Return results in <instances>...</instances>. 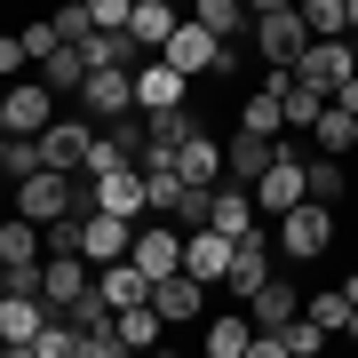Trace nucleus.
Masks as SVG:
<instances>
[{"label":"nucleus","instance_id":"obj_2","mask_svg":"<svg viewBox=\"0 0 358 358\" xmlns=\"http://www.w3.org/2000/svg\"><path fill=\"white\" fill-rule=\"evenodd\" d=\"M310 48V24H303V8H263L255 16V56L271 72H294V56Z\"/></svg>","mask_w":358,"mask_h":358},{"label":"nucleus","instance_id":"obj_37","mask_svg":"<svg viewBox=\"0 0 358 358\" xmlns=\"http://www.w3.org/2000/svg\"><path fill=\"white\" fill-rule=\"evenodd\" d=\"M80 223H88L80 207H72V215H56V223H40V231H48V255H80Z\"/></svg>","mask_w":358,"mask_h":358},{"label":"nucleus","instance_id":"obj_22","mask_svg":"<svg viewBox=\"0 0 358 358\" xmlns=\"http://www.w3.org/2000/svg\"><path fill=\"white\" fill-rule=\"evenodd\" d=\"M183 16H199V24L215 32V40H239V32H255V8H247V0H192Z\"/></svg>","mask_w":358,"mask_h":358},{"label":"nucleus","instance_id":"obj_21","mask_svg":"<svg viewBox=\"0 0 358 358\" xmlns=\"http://www.w3.org/2000/svg\"><path fill=\"white\" fill-rule=\"evenodd\" d=\"M247 319H255V327H287V319H303V310H294V279H279V271H271V279L247 294Z\"/></svg>","mask_w":358,"mask_h":358},{"label":"nucleus","instance_id":"obj_19","mask_svg":"<svg viewBox=\"0 0 358 358\" xmlns=\"http://www.w3.org/2000/svg\"><path fill=\"white\" fill-rule=\"evenodd\" d=\"M103 303H112V310H136V303H152V271H143V263H128V255H120V263H103Z\"/></svg>","mask_w":358,"mask_h":358},{"label":"nucleus","instance_id":"obj_26","mask_svg":"<svg viewBox=\"0 0 358 358\" xmlns=\"http://www.w3.org/2000/svg\"><path fill=\"white\" fill-rule=\"evenodd\" d=\"M310 143H319V152H358V112H343V103H327V112L310 120Z\"/></svg>","mask_w":358,"mask_h":358},{"label":"nucleus","instance_id":"obj_12","mask_svg":"<svg viewBox=\"0 0 358 358\" xmlns=\"http://www.w3.org/2000/svg\"><path fill=\"white\" fill-rule=\"evenodd\" d=\"M152 310H159L167 327L199 319V310H207V279H192V271H167V279H152Z\"/></svg>","mask_w":358,"mask_h":358},{"label":"nucleus","instance_id":"obj_8","mask_svg":"<svg viewBox=\"0 0 358 358\" xmlns=\"http://www.w3.org/2000/svg\"><path fill=\"white\" fill-rule=\"evenodd\" d=\"M183 88H192V72H176L159 48L136 64V112H167V103H183Z\"/></svg>","mask_w":358,"mask_h":358},{"label":"nucleus","instance_id":"obj_14","mask_svg":"<svg viewBox=\"0 0 358 358\" xmlns=\"http://www.w3.org/2000/svg\"><path fill=\"white\" fill-rule=\"evenodd\" d=\"M263 279H271V239H263V231H247V239H231V271H223V287H231V294L247 303V294H255Z\"/></svg>","mask_w":358,"mask_h":358},{"label":"nucleus","instance_id":"obj_46","mask_svg":"<svg viewBox=\"0 0 358 358\" xmlns=\"http://www.w3.org/2000/svg\"><path fill=\"white\" fill-rule=\"evenodd\" d=\"M343 334H358V310H350V327H343Z\"/></svg>","mask_w":358,"mask_h":358},{"label":"nucleus","instance_id":"obj_34","mask_svg":"<svg viewBox=\"0 0 358 358\" xmlns=\"http://www.w3.org/2000/svg\"><path fill=\"white\" fill-rule=\"evenodd\" d=\"M16 40H24V56H32V64H48V56L64 48V32H56V16H32V24L16 32Z\"/></svg>","mask_w":358,"mask_h":358},{"label":"nucleus","instance_id":"obj_43","mask_svg":"<svg viewBox=\"0 0 358 358\" xmlns=\"http://www.w3.org/2000/svg\"><path fill=\"white\" fill-rule=\"evenodd\" d=\"M247 8H255V16H263V8H294V0H247Z\"/></svg>","mask_w":358,"mask_h":358},{"label":"nucleus","instance_id":"obj_29","mask_svg":"<svg viewBox=\"0 0 358 358\" xmlns=\"http://www.w3.org/2000/svg\"><path fill=\"white\" fill-rule=\"evenodd\" d=\"M303 192H310V199H327V207L343 199V192H350V183H343V152H319V159H303Z\"/></svg>","mask_w":358,"mask_h":358},{"label":"nucleus","instance_id":"obj_16","mask_svg":"<svg viewBox=\"0 0 358 358\" xmlns=\"http://www.w3.org/2000/svg\"><path fill=\"white\" fill-rule=\"evenodd\" d=\"M40 327H48V294H8V303H0V334H8V350L32 358Z\"/></svg>","mask_w":358,"mask_h":358},{"label":"nucleus","instance_id":"obj_23","mask_svg":"<svg viewBox=\"0 0 358 358\" xmlns=\"http://www.w3.org/2000/svg\"><path fill=\"white\" fill-rule=\"evenodd\" d=\"M176 176H183V183H223V143L199 128V136L176 152Z\"/></svg>","mask_w":358,"mask_h":358},{"label":"nucleus","instance_id":"obj_20","mask_svg":"<svg viewBox=\"0 0 358 358\" xmlns=\"http://www.w3.org/2000/svg\"><path fill=\"white\" fill-rule=\"evenodd\" d=\"M88 271H96L88 255H48V263H40V294H48V310H64L72 294L88 287Z\"/></svg>","mask_w":358,"mask_h":358},{"label":"nucleus","instance_id":"obj_36","mask_svg":"<svg viewBox=\"0 0 358 358\" xmlns=\"http://www.w3.org/2000/svg\"><path fill=\"white\" fill-rule=\"evenodd\" d=\"M303 319H319L327 334H343V327H350V294H310V310H303Z\"/></svg>","mask_w":358,"mask_h":358},{"label":"nucleus","instance_id":"obj_1","mask_svg":"<svg viewBox=\"0 0 358 358\" xmlns=\"http://www.w3.org/2000/svg\"><path fill=\"white\" fill-rule=\"evenodd\" d=\"M327 247H334V207L327 199H294L279 215V255L287 263H319Z\"/></svg>","mask_w":358,"mask_h":358},{"label":"nucleus","instance_id":"obj_44","mask_svg":"<svg viewBox=\"0 0 358 358\" xmlns=\"http://www.w3.org/2000/svg\"><path fill=\"white\" fill-rule=\"evenodd\" d=\"M350 40H358V0H350Z\"/></svg>","mask_w":358,"mask_h":358},{"label":"nucleus","instance_id":"obj_33","mask_svg":"<svg viewBox=\"0 0 358 358\" xmlns=\"http://www.w3.org/2000/svg\"><path fill=\"white\" fill-rule=\"evenodd\" d=\"M40 80H48V88H56V96H80V80H88V56H80V48H72V40H64V48H56V56H48V64H40Z\"/></svg>","mask_w":358,"mask_h":358},{"label":"nucleus","instance_id":"obj_10","mask_svg":"<svg viewBox=\"0 0 358 358\" xmlns=\"http://www.w3.org/2000/svg\"><path fill=\"white\" fill-rule=\"evenodd\" d=\"M96 207H103V215L143 223V215H152V199H143V167H112V176H96ZM96 207H88V215H96Z\"/></svg>","mask_w":358,"mask_h":358},{"label":"nucleus","instance_id":"obj_45","mask_svg":"<svg viewBox=\"0 0 358 358\" xmlns=\"http://www.w3.org/2000/svg\"><path fill=\"white\" fill-rule=\"evenodd\" d=\"M0 303H8V271H0Z\"/></svg>","mask_w":358,"mask_h":358},{"label":"nucleus","instance_id":"obj_18","mask_svg":"<svg viewBox=\"0 0 358 358\" xmlns=\"http://www.w3.org/2000/svg\"><path fill=\"white\" fill-rule=\"evenodd\" d=\"M40 239H48V231H40L32 215H8V223H0V271H40V263H48Z\"/></svg>","mask_w":358,"mask_h":358},{"label":"nucleus","instance_id":"obj_32","mask_svg":"<svg viewBox=\"0 0 358 358\" xmlns=\"http://www.w3.org/2000/svg\"><path fill=\"white\" fill-rule=\"evenodd\" d=\"M294 8H303L310 40H343L350 32V0H294Z\"/></svg>","mask_w":358,"mask_h":358},{"label":"nucleus","instance_id":"obj_25","mask_svg":"<svg viewBox=\"0 0 358 358\" xmlns=\"http://www.w3.org/2000/svg\"><path fill=\"white\" fill-rule=\"evenodd\" d=\"M183 16H176V0H136V16H128V32L143 40V48H167V32H176Z\"/></svg>","mask_w":358,"mask_h":358},{"label":"nucleus","instance_id":"obj_3","mask_svg":"<svg viewBox=\"0 0 358 358\" xmlns=\"http://www.w3.org/2000/svg\"><path fill=\"white\" fill-rule=\"evenodd\" d=\"M350 72H358V40H350V32H343V40H310V48L294 56V80H310L319 96H334Z\"/></svg>","mask_w":358,"mask_h":358},{"label":"nucleus","instance_id":"obj_11","mask_svg":"<svg viewBox=\"0 0 358 358\" xmlns=\"http://www.w3.org/2000/svg\"><path fill=\"white\" fill-rule=\"evenodd\" d=\"M128 247H136V223H128V215H103V207H96V215L80 223V255H88L96 271H103V263H120Z\"/></svg>","mask_w":358,"mask_h":358},{"label":"nucleus","instance_id":"obj_13","mask_svg":"<svg viewBox=\"0 0 358 358\" xmlns=\"http://www.w3.org/2000/svg\"><path fill=\"white\" fill-rule=\"evenodd\" d=\"M271 159H279V136H255V128H239V136L223 143V176H231V183H247V192H255V176H263Z\"/></svg>","mask_w":358,"mask_h":358},{"label":"nucleus","instance_id":"obj_5","mask_svg":"<svg viewBox=\"0 0 358 358\" xmlns=\"http://www.w3.org/2000/svg\"><path fill=\"white\" fill-rule=\"evenodd\" d=\"M80 112H88V120L136 112V72H128V64H96L88 80H80Z\"/></svg>","mask_w":358,"mask_h":358},{"label":"nucleus","instance_id":"obj_47","mask_svg":"<svg viewBox=\"0 0 358 358\" xmlns=\"http://www.w3.org/2000/svg\"><path fill=\"white\" fill-rule=\"evenodd\" d=\"M0 350H8V334H0Z\"/></svg>","mask_w":358,"mask_h":358},{"label":"nucleus","instance_id":"obj_39","mask_svg":"<svg viewBox=\"0 0 358 358\" xmlns=\"http://www.w3.org/2000/svg\"><path fill=\"white\" fill-rule=\"evenodd\" d=\"M319 343H327V327H319V319H287V358H310Z\"/></svg>","mask_w":358,"mask_h":358},{"label":"nucleus","instance_id":"obj_9","mask_svg":"<svg viewBox=\"0 0 358 358\" xmlns=\"http://www.w3.org/2000/svg\"><path fill=\"white\" fill-rule=\"evenodd\" d=\"M128 263H143L152 279H167V271H183V231L176 223H136V247H128Z\"/></svg>","mask_w":358,"mask_h":358},{"label":"nucleus","instance_id":"obj_35","mask_svg":"<svg viewBox=\"0 0 358 358\" xmlns=\"http://www.w3.org/2000/svg\"><path fill=\"white\" fill-rule=\"evenodd\" d=\"M0 167H8L16 183H24L32 167H40V136H0Z\"/></svg>","mask_w":358,"mask_h":358},{"label":"nucleus","instance_id":"obj_4","mask_svg":"<svg viewBox=\"0 0 358 358\" xmlns=\"http://www.w3.org/2000/svg\"><path fill=\"white\" fill-rule=\"evenodd\" d=\"M72 176L64 167H32L24 183H16V215H32V223H56V215H72Z\"/></svg>","mask_w":358,"mask_h":358},{"label":"nucleus","instance_id":"obj_30","mask_svg":"<svg viewBox=\"0 0 358 358\" xmlns=\"http://www.w3.org/2000/svg\"><path fill=\"white\" fill-rule=\"evenodd\" d=\"M207 199H215V183H176V199H167L159 215L176 223V231H199L207 223Z\"/></svg>","mask_w":358,"mask_h":358},{"label":"nucleus","instance_id":"obj_24","mask_svg":"<svg viewBox=\"0 0 358 358\" xmlns=\"http://www.w3.org/2000/svg\"><path fill=\"white\" fill-rule=\"evenodd\" d=\"M64 319H72L80 334H112V327H120V310H112V303H103V287L88 279V287H80V294H72V303H64Z\"/></svg>","mask_w":358,"mask_h":358},{"label":"nucleus","instance_id":"obj_17","mask_svg":"<svg viewBox=\"0 0 358 358\" xmlns=\"http://www.w3.org/2000/svg\"><path fill=\"white\" fill-rule=\"evenodd\" d=\"M207 223L223 231V239H247V231H255V192H247V183H215V199H207Z\"/></svg>","mask_w":358,"mask_h":358},{"label":"nucleus","instance_id":"obj_7","mask_svg":"<svg viewBox=\"0 0 358 358\" xmlns=\"http://www.w3.org/2000/svg\"><path fill=\"white\" fill-rule=\"evenodd\" d=\"M0 103H8V136H40L56 120V88L48 80H16V88H0Z\"/></svg>","mask_w":358,"mask_h":358},{"label":"nucleus","instance_id":"obj_27","mask_svg":"<svg viewBox=\"0 0 358 358\" xmlns=\"http://www.w3.org/2000/svg\"><path fill=\"white\" fill-rule=\"evenodd\" d=\"M247 343H255V319H239V310L207 319V358H247Z\"/></svg>","mask_w":358,"mask_h":358},{"label":"nucleus","instance_id":"obj_6","mask_svg":"<svg viewBox=\"0 0 358 358\" xmlns=\"http://www.w3.org/2000/svg\"><path fill=\"white\" fill-rule=\"evenodd\" d=\"M88 143H96V120H48V128H40V167L80 176V167H88Z\"/></svg>","mask_w":358,"mask_h":358},{"label":"nucleus","instance_id":"obj_28","mask_svg":"<svg viewBox=\"0 0 358 358\" xmlns=\"http://www.w3.org/2000/svg\"><path fill=\"white\" fill-rule=\"evenodd\" d=\"M279 103H287V128H294V136H310V120L327 112V96L310 88V80H294V72H287V88H279Z\"/></svg>","mask_w":358,"mask_h":358},{"label":"nucleus","instance_id":"obj_40","mask_svg":"<svg viewBox=\"0 0 358 358\" xmlns=\"http://www.w3.org/2000/svg\"><path fill=\"white\" fill-rule=\"evenodd\" d=\"M32 64V56H24V40H16V32H0V80H8V72H24Z\"/></svg>","mask_w":358,"mask_h":358},{"label":"nucleus","instance_id":"obj_38","mask_svg":"<svg viewBox=\"0 0 358 358\" xmlns=\"http://www.w3.org/2000/svg\"><path fill=\"white\" fill-rule=\"evenodd\" d=\"M56 32H64V40H88V32H96L88 0H56Z\"/></svg>","mask_w":358,"mask_h":358},{"label":"nucleus","instance_id":"obj_42","mask_svg":"<svg viewBox=\"0 0 358 358\" xmlns=\"http://www.w3.org/2000/svg\"><path fill=\"white\" fill-rule=\"evenodd\" d=\"M327 103H343V112H358V72H350V80H343V88H334Z\"/></svg>","mask_w":358,"mask_h":358},{"label":"nucleus","instance_id":"obj_15","mask_svg":"<svg viewBox=\"0 0 358 358\" xmlns=\"http://www.w3.org/2000/svg\"><path fill=\"white\" fill-rule=\"evenodd\" d=\"M183 271H192V279H207V287H223V271H231V239H223L215 223L183 231Z\"/></svg>","mask_w":358,"mask_h":358},{"label":"nucleus","instance_id":"obj_41","mask_svg":"<svg viewBox=\"0 0 358 358\" xmlns=\"http://www.w3.org/2000/svg\"><path fill=\"white\" fill-rule=\"evenodd\" d=\"M88 16H96V24H128L136 0H88Z\"/></svg>","mask_w":358,"mask_h":358},{"label":"nucleus","instance_id":"obj_31","mask_svg":"<svg viewBox=\"0 0 358 358\" xmlns=\"http://www.w3.org/2000/svg\"><path fill=\"white\" fill-rule=\"evenodd\" d=\"M159 334H167V319L152 303H136V310H120V350H159Z\"/></svg>","mask_w":358,"mask_h":358}]
</instances>
